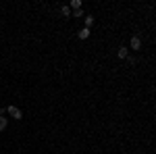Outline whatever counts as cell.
<instances>
[{
	"label": "cell",
	"mask_w": 156,
	"mask_h": 154,
	"mask_svg": "<svg viewBox=\"0 0 156 154\" xmlns=\"http://www.w3.org/2000/svg\"><path fill=\"white\" fill-rule=\"evenodd\" d=\"M6 113H9V115H11L12 119H17V121H19V119H23V113H21V108H17V106H9L6 108Z\"/></svg>",
	"instance_id": "1"
},
{
	"label": "cell",
	"mask_w": 156,
	"mask_h": 154,
	"mask_svg": "<svg viewBox=\"0 0 156 154\" xmlns=\"http://www.w3.org/2000/svg\"><path fill=\"white\" fill-rule=\"evenodd\" d=\"M129 46H131V50H140V48H142V40L137 36H133L131 42H129Z\"/></svg>",
	"instance_id": "2"
},
{
	"label": "cell",
	"mask_w": 156,
	"mask_h": 154,
	"mask_svg": "<svg viewBox=\"0 0 156 154\" xmlns=\"http://www.w3.org/2000/svg\"><path fill=\"white\" fill-rule=\"evenodd\" d=\"M90 34H92V31H90V29H79V31H77V38H79V40H87V38H90Z\"/></svg>",
	"instance_id": "3"
},
{
	"label": "cell",
	"mask_w": 156,
	"mask_h": 154,
	"mask_svg": "<svg viewBox=\"0 0 156 154\" xmlns=\"http://www.w3.org/2000/svg\"><path fill=\"white\" fill-rule=\"evenodd\" d=\"M127 54H129L127 46H121L119 50H117V56H119V59H127Z\"/></svg>",
	"instance_id": "4"
},
{
	"label": "cell",
	"mask_w": 156,
	"mask_h": 154,
	"mask_svg": "<svg viewBox=\"0 0 156 154\" xmlns=\"http://www.w3.org/2000/svg\"><path fill=\"white\" fill-rule=\"evenodd\" d=\"M71 9L79 11V9H81V0H71Z\"/></svg>",
	"instance_id": "5"
},
{
	"label": "cell",
	"mask_w": 156,
	"mask_h": 154,
	"mask_svg": "<svg viewBox=\"0 0 156 154\" xmlns=\"http://www.w3.org/2000/svg\"><path fill=\"white\" fill-rule=\"evenodd\" d=\"M6 123H9V119H6V117H0V131L6 129Z\"/></svg>",
	"instance_id": "6"
},
{
	"label": "cell",
	"mask_w": 156,
	"mask_h": 154,
	"mask_svg": "<svg viewBox=\"0 0 156 154\" xmlns=\"http://www.w3.org/2000/svg\"><path fill=\"white\" fill-rule=\"evenodd\" d=\"M94 25V17H85V29H90Z\"/></svg>",
	"instance_id": "7"
},
{
	"label": "cell",
	"mask_w": 156,
	"mask_h": 154,
	"mask_svg": "<svg viewBox=\"0 0 156 154\" xmlns=\"http://www.w3.org/2000/svg\"><path fill=\"white\" fill-rule=\"evenodd\" d=\"M60 13H62V17H71V9H69V6H62Z\"/></svg>",
	"instance_id": "8"
},
{
	"label": "cell",
	"mask_w": 156,
	"mask_h": 154,
	"mask_svg": "<svg viewBox=\"0 0 156 154\" xmlns=\"http://www.w3.org/2000/svg\"><path fill=\"white\" fill-rule=\"evenodd\" d=\"M2 113H4V108H0V117H2Z\"/></svg>",
	"instance_id": "9"
}]
</instances>
